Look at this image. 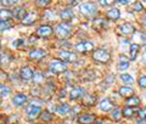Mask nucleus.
Listing matches in <instances>:
<instances>
[{"label":"nucleus","mask_w":146,"mask_h":124,"mask_svg":"<svg viewBox=\"0 0 146 124\" xmlns=\"http://www.w3.org/2000/svg\"><path fill=\"white\" fill-rule=\"evenodd\" d=\"M79 11L83 16L91 17L96 13V6H95L93 3H84L79 6Z\"/></svg>","instance_id":"obj_1"},{"label":"nucleus","mask_w":146,"mask_h":124,"mask_svg":"<svg viewBox=\"0 0 146 124\" xmlns=\"http://www.w3.org/2000/svg\"><path fill=\"white\" fill-rule=\"evenodd\" d=\"M49 70L52 73H61L66 71V65L65 62L60 61V60H51L49 63Z\"/></svg>","instance_id":"obj_2"},{"label":"nucleus","mask_w":146,"mask_h":124,"mask_svg":"<svg viewBox=\"0 0 146 124\" xmlns=\"http://www.w3.org/2000/svg\"><path fill=\"white\" fill-rule=\"evenodd\" d=\"M93 58L96 60V61H99V62L106 63L110 60V54L104 49H98L93 52Z\"/></svg>","instance_id":"obj_3"},{"label":"nucleus","mask_w":146,"mask_h":124,"mask_svg":"<svg viewBox=\"0 0 146 124\" xmlns=\"http://www.w3.org/2000/svg\"><path fill=\"white\" fill-rule=\"evenodd\" d=\"M70 32H71V27H70V25L65 23V22L58 23L56 26V29H55V33H56L58 36H61V38H65V36H67L68 34H70Z\"/></svg>","instance_id":"obj_4"},{"label":"nucleus","mask_w":146,"mask_h":124,"mask_svg":"<svg viewBox=\"0 0 146 124\" xmlns=\"http://www.w3.org/2000/svg\"><path fill=\"white\" fill-rule=\"evenodd\" d=\"M93 43L91 41H80L76 45V50L79 52H86V51H90L93 50Z\"/></svg>","instance_id":"obj_5"},{"label":"nucleus","mask_w":146,"mask_h":124,"mask_svg":"<svg viewBox=\"0 0 146 124\" xmlns=\"http://www.w3.org/2000/svg\"><path fill=\"white\" fill-rule=\"evenodd\" d=\"M58 56H60L61 60H63V61H67V62H73V61H76V60H77L76 54L70 52V51H60V52H58Z\"/></svg>","instance_id":"obj_6"},{"label":"nucleus","mask_w":146,"mask_h":124,"mask_svg":"<svg viewBox=\"0 0 146 124\" xmlns=\"http://www.w3.org/2000/svg\"><path fill=\"white\" fill-rule=\"evenodd\" d=\"M20 76H21L22 79L29 80V79H32V78L34 77V73L29 67H22L21 71H20Z\"/></svg>","instance_id":"obj_7"},{"label":"nucleus","mask_w":146,"mask_h":124,"mask_svg":"<svg viewBox=\"0 0 146 124\" xmlns=\"http://www.w3.org/2000/svg\"><path fill=\"white\" fill-rule=\"evenodd\" d=\"M118 31H119L122 34H131L135 32V28H134V26L130 23H123L118 27Z\"/></svg>","instance_id":"obj_8"},{"label":"nucleus","mask_w":146,"mask_h":124,"mask_svg":"<svg viewBox=\"0 0 146 124\" xmlns=\"http://www.w3.org/2000/svg\"><path fill=\"white\" fill-rule=\"evenodd\" d=\"M45 55H46V52L42 49H34V50H31L29 51V57L32 60H40V58L45 57Z\"/></svg>","instance_id":"obj_9"},{"label":"nucleus","mask_w":146,"mask_h":124,"mask_svg":"<svg viewBox=\"0 0 146 124\" xmlns=\"http://www.w3.org/2000/svg\"><path fill=\"white\" fill-rule=\"evenodd\" d=\"M99 108L101 109V111H104V112L111 111V109H112V102L108 99H102L99 102Z\"/></svg>","instance_id":"obj_10"},{"label":"nucleus","mask_w":146,"mask_h":124,"mask_svg":"<svg viewBox=\"0 0 146 124\" xmlns=\"http://www.w3.org/2000/svg\"><path fill=\"white\" fill-rule=\"evenodd\" d=\"M12 15L13 17H16L17 20H21V21H23V18L26 17V10L23 7H21V6H17L13 9V11H12Z\"/></svg>","instance_id":"obj_11"},{"label":"nucleus","mask_w":146,"mask_h":124,"mask_svg":"<svg viewBox=\"0 0 146 124\" xmlns=\"http://www.w3.org/2000/svg\"><path fill=\"white\" fill-rule=\"evenodd\" d=\"M26 101H27V96L25 94H16L12 99V103L15 106H22Z\"/></svg>","instance_id":"obj_12"},{"label":"nucleus","mask_w":146,"mask_h":124,"mask_svg":"<svg viewBox=\"0 0 146 124\" xmlns=\"http://www.w3.org/2000/svg\"><path fill=\"white\" fill-rule=\"evenodd\" d=\"M52 33V28L50 26H40L38 31H36V34L39 36H49Z\"/></svg>","instance_id":"obj_13"},{"label":"nucleus","mask_w":146,"mask_h":124,"mask_svg":"<svg viewBox=\"0 0 146 124\" xmlns=\"http://www.w3.org/2000/svg\"><path fill=\"white\" fill-rule=\"evenodd\" d=\"M27 114H28V118L33 119L35 117H38V114H40V107L39 106H28L27 108Z\"/></svg>","instance_id":"obj_14"},{"label":"nucleus","mask_w":146,"mask_h":124,"mask_svg":"<svg viewBox=\"0 0 146 124\" xmlns=\"http://www.w3.org/2000/svg\"><path fill=\"white\" fill-rule=\"evenodd\" d=\"M84 93H85V90H84L83 88H74V89L71 90L70 97H71L72 100H77V99L82 97V96L84 95Z\"/></svg>","instance_id":"obj_15"},{"label":"nucleus","mask_w":146,"mask_h":124,"mask_svg":"<svg viewBox=\"0 0 146 124\" xmlns=\"http://www.w3.org/2000/svg\"><path fill=\"white\" fill-rule=\"evenodd\" d=\"M129 67V60H128L124 55L119 56V62H118V70L119 71H125Z\"/></svg>","instance_id":"obj_16"},{"label":"nucleus","mask_w":146,"mask_h":124,"mask_svg":"<svg viewBox=\"0 0 146 124\" xmlns=\"http://www.w3.org/2000/svg\"><path fill=\"white\" fill-rule=\"evenodd\" d=\"M94 121H95V117L93 114H83V116L78 117L79 124H91Z\"/></svg>","instance_id":"obj_17"},{"label":"nucleus","mask_w":146,"mask_h":124,"mask_svg":"<svg viewBox=\"0 0 146 124\" xmlns=\"http://www.w3.org/2000/svg\"><path fill=\"white\" fill-rule=\"evenodd\" d=\"M106 16L110 18V20L116 21L121 17V11L118 10V9H110V10L106 12Z\"/></svg>","instance_id":"obj_18"},{"label":"nucleus","mask_w":146,"mask_h":124,"mask_svg":"<svg viewBox=\"0 0 146 124\" xmlns=\"http://www.w3.org/2000/svg\"><path fill=\"white\" fill-rule=\"evenodd\" d=\"M118 93H119V95L121 96H124V97H131L133 96V89L131 88H129V86H121L119 88V90H118Z\"/></svg>","instance_id":"obj_19"},{"label":"nucleus","mask_w":146,"mask_h":124,"mask_svg":"<svg viewBox=\"0 0 146 124\" xmlns=\"http://www.w3.org/2000/svg\"><path fill=\"white\" fill-rule=\"evenodd\" d=\"M60 17L62 18L63 21H70L72 20L73 17H74V13H73V11L71 10V9H66V10H63L60 12Z\"/></svg>","instance_id":"obj_20"},{"label":"nucleus","mask_w":146,"mask_h":124,"mask_svg":"<svg viewBox=\"0 0 146 124\" xmlns=\"http://www.w3.org/2000/svg\"><path fill=\"white\" fill-rule=\"evenodd\" d=\"M35 18H36V13L35 12H29V13H27L26 17L23 18V21H22V23L23 25H32L33 22L35 21Z\"/></svg>","instance_id":"obj_21"},{"label":"nucleus","mask_w":146,"mask_h":124,"mask_svg":"<svg viewBox=\"0 0 146 124\" xmlns=\"http://www.w3.org/2000/svg\"><path fill=\"white\" fill-rule=\"evenodd\" d=\"M56 111H57L58 114L63 116V114H67L68 112L71 111V107H70V105H68V103H61V105H58V107H57Z\"/></svg>","instance_id":"obj_22"},{"label":"nucleus","mask_w":146,"mask_h":124,"mask_svg":"<svg viewBox=\"0 0 146 124\" xmlns=\"http://www.w3.org/2000/svg\"><path fill=\"white\" fill-rule=\"evenodd\" d=\"M139 103H140V99L138 97V96H131V97H129V99L125 100V105H127L128 107L138 106Z\"/></svg>","instance_id":"obj_23"},{"label":"nucleus","mask_w":146,"mask_h":124,"mask_svg":"<svg viewBox=\"0 0 146 124\" xmlns=\"http://www.w3.org/2000/svg\"><path fill=\"white\" fill-rule=\"evenodd\" d=\"M139 50H140V46H139L138 44H130L129 51H130V58H131V60H135V58H136Z\"/></svg>","instance_id":"obj_24"},{"label":"nucleus","mask_w":146,"mask_h":124,"mask_svg":"<svg viewBox=\"0 0 146 124\" xmlns=\"http://www.w3.org/2000/svg\"><path fill=\"white\" fill-rule=\"evenodd\" d=\"M12 12L10 10H6V9H3V10H0V20L1 21H6L10 20V18L12 17Z\"/></svg>","instance_id":"obj_25"},{"label":"nucleus","mask_w":146,"mask_h":124,"mask_svg":"<svg viewBox=\"0 0 146 124\" xmlns=\"http://www.w3.org/2000/svg\"><path fill=\"white\" fill-rule=\"evenodd\" d=\"M138 111V108H133V107H124L123 108V111H122V113H123V116L124 117H127V118H130V117H133V114Z\"/></svg>","instance_id":"obj_26"},{"label":"nucleus","mask_w":146,"mask_h":124,"mask_svg":"<svg viewBox=\"0 0 146 124\" xmlns=\"http://www.w3.org/2000/svg\"><path fill=\"white\" fill-rule=\"evenodd\" d=\"M95 99H96L95 95H86L83 100V102H84V105H86V106H91V105L95 102Z\"/></svg>","instance_id":"obj_27"},{"label":"nucleus","mask_w":146,"mask_h":124,"mask_svg":"<svg viewBox=\"0 0 146 124\" xmlns=\"http://www.w3.org/2000/svg\"><path fill=\"white\" fill-rule=\"evenodd\" d=\"M121 79L124 82V83H127V84H131L133 83V77H131L130 74H128V73H123V74L121 76Z\"/></svg>","instance_id":"obj_28"},{"label":"nucleus","mask_w":146,"mask_h":124,"mask_svg":"<svg viewBox=\"0 0 146 124\" xmlns=\"http://www.w3.org/2000/svg\"><path fill=\"white\" fill-rule=\"evenodd\" d=\"M102 26H106V22H105V20H102V18H96V20L94 21L95 28H100V27H102Z\"/></svg>","instance_id":"obj_29"},{"label":"nucleus","mask_w":146,"mask_h":124,"mask_svg":"<svg viewBox=\"0 0 146 124\" xmlns=\"http://www.w3.org/2000/svg\"><path fill=\"white\" fill-rule=\"evenodd\" d=\"M10 93V88L6 85H0V95L1 96H7Z\"/></svg>","instance_id":"obj_30"},{"label":"nucleus","mask_w":146,"mask_h":124,"mask_svg":"<svg viewBox=\"0 0 146 124\" xmlns=\"http://www.w3.org/2000/svg\"><path fill=\"white\" fill-rule=\"evenodd\" d=\"M121 109L119 108H113L112 109V113H111V117L113 119H119L121 118Z\"/></svg>","instance_id":"obj_31"},{"label":"nucleus","mask_w":146,"mask_h":124,"mask_svg":"<svg viewBox=\"0 0 146 124\" xmlns=\"http://www.w3.org/2000/svg\"><path fill=\"white\" fill-rule=\"evenodd\" d=\"M138 83H139L140 88H146V76L140 77L139 79H138Z\"/></svg>","instance_id":"obj_32"},{"label":"nucleus","mask_w":146,"mask_h":124,"mask_svg":"<svg viewBox=\"0 0 146 124\" xmlns=\"http://www.w3.org/2000/svg\"><path fill=\"white\" fill-rule=\"evenodd\" d=\"M10 28V25L6 21H0V31H5Z\"/></svg>","instance_id":"obj_33"},{"label":"nucleus","mask_w":146,"mask_h":124,"mask_svg":"<svg viewBox=\"0 0 146 124\" xmlns=\"http://www.w3.org/2000/svg\"><path fill=\"white\" fill-rule=\"evenodd\" d=\"M128 46H130L129 41L125 40V39L121 40V49H123V50H127V49H128Z\"/></svg>","instance_id":"obj_34"},{"label":"nucleus","mask_w":146,"mask_h":124,"mask_svg":"<svg viewBox=\"0 0 146 124\" xmlns=\"http://www.w3.org/2000/svg\"><path fill=\"white\" fill-rule=\"evenodd\" d=\"M139 118L141 121H146V108H143L139 111Z\"/></svg>","instance_id":"obj_35"},{"label":"nucleus","mask_w":146,"mask_h":124,"mask_svg":"<svg viewBox=\"0 0 146 124\" xmlns=\"http://www.w3.org/2000/svg\"><path fill=\"white\" fill-rule=\"evenodd\" d=\"M40 118H42L43 121H49V119H51V114H50L49 112H44V113H42Z\"/></svg>","instance_id":"obj_36"},{"label":"nucleus","mask_w":146,"mask_h":124,"mask_svg":"<svg viewBox=\"0 0 146 124\" xmlns=\"http://www.w3.org/2000/svg\"><path fill=\"white\" fill-rule=\"evenodd\" d=\"M143 9H144V6L141 3H134V10L135 11H141Z\"/></svg>","instance_id":"obj_37"},{"label":"nucleus","mask_w":146,"mask_h":124,"mask_svg":"<svg viewBox=\"0 0 146 124\" xmlns=\"http://www.w3.org/2000/svg\"><path fill=\"white\" fill-rule=\"evenodd\" d=\"M140 43L141 45H146V33H140Z\"/></svg>","instance_id":"obj_38"},{"label":"nucleus","mask_w":146,"mask_h":124,"mask_svg":"<svg viewBox=\"0 0 146 124\" xmlns=\"http://www.w3.org/2000/svg\"><path fill=\"white\" fill-rule=\"evenodd\" d=\"M34 80L35 82H40V80H43V74L42 73H34Z\"/></svg>","instance_id":"obj_39"},{"label":"nucleus","mask_w":146,"mask_h":124,"mask_svg":"<svg viewBox=\"0 0 146 124\" xmlns=\"http://www.w3.org/2000/svg\"><path fill=\"white\" fill-rule=\"evenodd\" d=\"M44 16L46 17V18H49V20H51V18L55 16V12H52V11H45Z\"/></svg>","instance_id":"obj_40"},{"label":"nucleus","mask_w":146,"mask_h":124,"mask_svg":"<svg viewBox=\"0 0 146 124\" xmlns=\"http://www.w3.org/2000/svg\"><path fill=\"white\" fill-rule=\"evenodd\" d=\"M50 1L49 0H38L36 1V5H39V6H45V5H48Z\"/></svg>","instance_id":"obj_41"},{"label":"nucleus","mask_w":146,"mask_h":124,"mask_svg":"<svg viewBox=\"0 0 146 124\" xmlns=\"http://www.w3.org/2000/svg\"><path fill=\"white\" fill-rule=\"evenodd\" d=\"M16 1H13V0H6V1H1L3 5H13Z\"/></svg>","instance_id":"obj_42"},{"label":"nucleus","mask_w":146,"mask_h":124,"mask_svg":"<svg viewBox=\"0 0 146 124\" xmlns=\"http://www.w3.org/2000/svg\"><path fill=\"white\" fill-rule=\"evenodd\" d=\"M100 5H112L113 1H99Z\"/></svg>","instance_id":"obj_43"},{"label":"nucleus","mask_w":146,"mask_h":124,"mask_svg":"<svg viewBox=\"0 0 146 124\" xmlns=\"http://www.w3.org/2000/svg\"><path fill=\"white\" fill-rule=\"evenodd\" d=\"M118 4H121V5H127V4H129V1H125V0H119V1H117Z\"/></svg>","instance_id":"obj_44"},{"label":"nucleus","mask_w":146,"mask_h":124,"mask_svg":"<svg viewBox=\"0 0 146 124\" xmlns=\"http://www.w3.org/2000/svg\"><path fill=\"white\" fill-rule=\"evenodd\" d=\"M143 61H144V62L146 63V51L144 52V56H143Z\"/></svg>","instance_id":"obj_45"},{"label":"nucleus","mask_w":146,"mask_h":124,"mask_svg":"<svg viewBox=\"0 0 146 124\" xmlns=\"http://www.w3.org/2000/svg\"><path fill=\"white\" fill-rule=\"evenodd\" d=\"M141 22H143V25H144V26H146V16L143 18V21H141Z\"/></svg>","instance_id":"obj_46"},{"label":"nucleus","mask_w":146,"mask_h":124,"mask_svg":"<svg viewBox=\"0 0 146 124\" xmlns=\"http://www.w3.org/2000/svg\"><path fill=\"white\" fill-rule=\"evenodd\" d=\"M135 124H144V123H143V121L140 119V121H136V122H135Z\"/></svg>","instance_id":"obj_47"}]
</instances>
